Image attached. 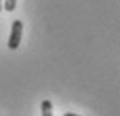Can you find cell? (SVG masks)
I'll return each mask as SVG.
<instances>
[{"instance_id":"6da1fadb","label":"cell","mask_w":120,"mask_h":116,"mask_svg":"<svg viewBox=\"0 0 120 116\" xmlns=\"http://www.w3.org/2000/svg\"><path fill=\"white\" fill-rule=\"evenodd\" d=\"M22 31H23L22 21L16 19L13 22V25H11V35H9V39H8V47L11 50L19 49V46L22 42Z\"/></svg>"},{"instance_id":"7a4b0ae2","label":"cell","mask_w":120,"mask_h":116,"mask_svg":"<svg viewBox=\"0 0 120 116\" xmlns=\"http://www.w3.org/2000/svg\"><path fill=\"white\" fill-rule=\"evenodd\" d=\"M41 113H42V116H53V104H52V100H49V99L42 100Z\"/></svg>"},{"instance_id":"3957f363","label":"cell","mask_w":120,"mask_h":116,"mask_svg":"<svg viewBox=\"0 0 120 116\" xmlns=\"http://www.w3.org/2000/svg\"><path fill=\"white\" fill-rule=\"evenodd\" d=\"M16 5H17V0H3V9H6L8 13H13L16 9Z\"/></svg>"},{"instance_id":"277c9868","label":"cell","mask_w":120,"mask_h":116,"mask_svg":"<svg viewBox=\"0 0 120 116\" xmlns=\"http://www.w3.org/2000/svg\"><path fill=\"white\" fill-rule=\"evenodd\" d=\"M64 116H80V115H75V113H64Z\"/></svg>"},{"instance_id":"5b68a950","label":"cell","mask_w":120,"mask_h":116,"mask_svg":"<svg viewBox=\"0 0 120 116\" xmlns=\"http://www.w3.org/2000/svg\"><path fill=\"white\" fill-rule=\"evenodd\" d=\"M2 9H3V0H0V13H2Z\"/></svg>"}]
</instances>
